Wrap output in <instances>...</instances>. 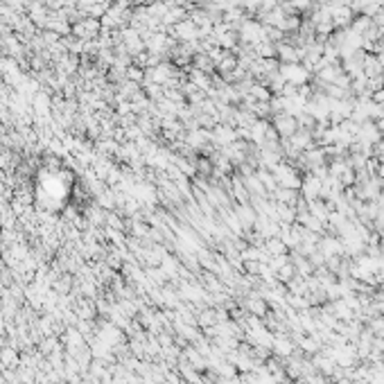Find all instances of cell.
<instances>
[{"mask_svg":"<svg viewBox=\"0 0 384 384\" xmlns=\"http://www.w3.org/2000/svg\"><path fill=\"white\" fill-rule=\"evenodd\" d=\"M276 129H278V134H283V136H292L294 131H296V120L287 113L278 115V118H276Z\"/></svg>","mask_w":384,"mask_h":384,"instance_id":"cell-1","label":"cell"},{"mask_svg":"<svg viewBox=\"0 0 384 384\" xmlns=\"http://www.w3.org/2000/svg\"><path fill=\"white\" fill-rule=\"evenodd\" d=\"M97 23L95 21H86V23H79L77 27H75V32H77V36H84V39H91V36L97 34Z\"/></svg>","mask_w":384,"mask_h":384,"instance_id":"cell-2","label":"cell"},{"mask_svg":"<svg viewBox=\"0 0 384 384\" xmlns=\"http://www.w3.org/2000/svg\"><path fill=\"white\" fill-rule=\"evenodd\" d=\"M380 152H384V143H382V145H380Z\"/></svg>","mask_w":384,"mask_h":384,"instance_id":"cell-3","label":"cell"},{"mask_svg":"<svg viewBox=\"0 0 384 384\" xmlns=\"http://www.w3.org/2000/svg\"><path fill=\"white\" fill-rule=\"evenodd\" d=\"M382 253H384V242H382Z\"/></svg>","mask_w":384,"mask_h":384,"instance_id":"cell-4","label":"cell"}]
</instances>
